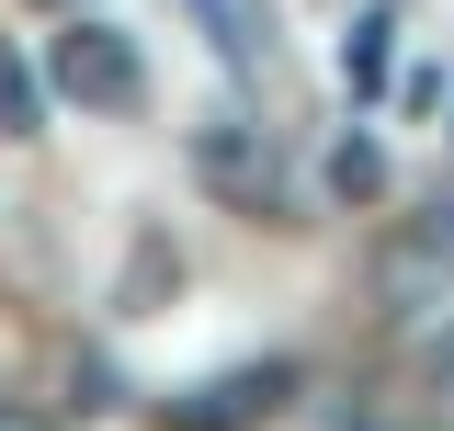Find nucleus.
<instances>
[{
    "label": "nucleus",
    "instance_id": "f257e3e1",
    "mask_svg": "<svg viewBox=\"0 0 454 431\" xmlns=\"http://www.w3.org/2000/svg\"><path fill=\"white\" fill-rule=\"evenodd\" d=\"M46 80H57L80 114H137V91H148V68H137V46H125L114 23H68L57 57H46Z\"/></svg>",
    "mask_w": 454,
    "mask_h": 431
},
{
    "label": "nucleus",
    "instance_id": "f03ea898",
    "mask_svg": "<svg viewBox=\"0 0 454 431\" xmlns=\"http://www.w3.org/2000/svg\"><path fill=\"white\" fill-rule=\"evenodd\" d=\"M193 170H205L239 216H273V193H284V160H273L262 125H205V137H193Z\"/></svg>",
    "mask_w": 454,
    "mask_h": 431
},
{
    "label": "nucleus",
    "instance_id": "7ed1b4c3",
    "mask_svg": "<svg viewBox=\"0 0 454 431\" xmlns=\"http://www.w3.org/2000/svg\"><path fill=\"white\" fill-rule=\"evenodd\" d=\"M284 397H295V364H239V375L170 397V431H250V420H273Z\"/></svg>",
    "mask_w": 454,
    "mask_h": 431
},
{
    "label": "nucleus",
    "instance_id": "20e7f679",
    "mask_svg": "<svg viewBox=\"0 0 454 431\" xmlns=\"http://www.w3.org/2000/svg\"><path fill=\"white\" fill-rule=\"evenodd\" d=\"M432 284H454V205H432V216L387 250V295H397V307H420Z\"/></svg>",
    "mask_w": 454,
    "mask_h": 431
},
{
    "label": "nucleus",
    "instance_id": "39448f33",
    "mask_svg": "<svg viewBox=\"0 0 454 431\" xmlns=\"http://www.w3.org/2000/svg\"><path fill=\"white\" fill-rule=\"evenodd\" d=\"M387 46H397V23H387V12H375V23H364V35L340 46V68H352V91H375V80H387Z\"/></svg>",
    "mask_w": 454,
    "mask_h": 431
},
{
    "label": "nucleus",
    "instance_id": "423d86ee",
    "mask_svg": "<svg viewBox=\"0 0 454 431\" xmlns=\"http://www.w3.org/2000/svg\"><path fill=\"white\" fill-rule=\"evenodd\" d=\"M0 137H35V80H23L12 46H0Z\"/></svg>",
    "mask_w": 454,
    "mask_h": 431
},
{
    "label": "nucleus",
    "instance_id": "0eeeda50",
    "mask_svg": "<svg viewBox=\"0 0 454 431\" xmlns=\"http://www.w3.org/2000/svg\"><path fill=\"white\" fill-rule=\"evenodd\" d=\"M330 182H340V193H375V182H387L375 137H340V148H330Z\"/></svg>",
    "mask_w": 454,
    "mask_h": 431
},
{
    "label": "nucleus",
    "instance_id": "6e6552de",
    "mask_svg": "<svg viewBox=\"0 0 454 431\" xmlns=\"http://www.w3.org/2000/svg\"><path fill=\"white\" fill-rule=\"evenodd\" d=\"M0 431H57L46 409H23V397H0Z\"/></svg>",
    "mask_w": 454,
    "mask_h": 431
},
{
    "label": "nucleus",
    "instance_id": "1a4fd4ad",
    "mask_svg": "<svg viewBox=\"0 0 454 431\" xmlns=\"http://www.w3.org/2000/svg\"><path fill=\"white\" fill-rule=\"evenodd\" d=\"M443 375H454V352H443Z\"/></svg>",
    "mask_w": 454,
    "mask_h": 431
}]
</instances>
